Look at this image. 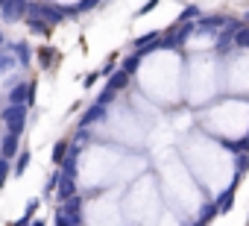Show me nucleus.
Wrapping results in <instances>:
<instances>
[{"label":"nucleus","mask_w":249,"mask_h":226,"mask_svg":"<svg viewBox=\"0 0 249 226\" xmlns=\"http://www.w3.org/2000/svg\"><path fill=\"white\" fill-rule=\"evenodd\" d=\"M3 124H6V130L9 132H24V127H27V103H9L6 109H3Z\"/></svg>","instance_id":"f257e3e1"},{"label":"nucleus","mask_w":249,"mask_h":226,"mask_svg":"<svg viewBox=\"0 0 249 226\" xmlns=\"http://www.w3.org/2000/svg\"><path fill=\"white\" fill-rule=\"evenodd\" d=\"M27 9H30V0H3V6H0V18H3L6 24H15V21L27 18Z\"/></svg>","instance_id":"f03ea898"},{"label":"nucleus","mask_w":249,"mask_h":226,"mask_svg":"<svg viewBox=\"0 0 249 226\" xmlns=\"http://www.w3.org/2000/svg\"><path fill=\"white\" fill-rule=\"evenodd\" d=\"M240 27H243L240 21H229V18H226L223 30H220V36H217V53H220V56H226V53L234 50V33H237Z\"/></svg>","instance_id":"7ed1b4c3"},{"label":"nucleus","mask_w":249,"mask_h":226,"mask_svg":"<svg viewBox=\"0 0 249 226\" xmlns=\"http://www.w3.org/2000/svg\"><path fill=\"white\" fill-rule=\"evenodd\" d=\"M27 12H36L38 18H44L47 24H62L65 18H68V9H62V6H53V3H30V9Z\"/></svg>","instance_id":"20e7f679"},{"label":"nucleus","mask_w":249,"mask_h":226,"mask_svg":"<svg viewBox=\"0 0 249 226\" xmlns=\"http://www.w3.org/2000/svg\"><path fill=\"white\" fill-rule=\"evenodd\" d=\"M191 33H194V24H191V21H182V30L161 36V50H179V47L188 41V36H191Z\"/></svg>","instance_id":"39448f33"},{"label":"nucleus","mask_w":249,"mask_h":226,"mask_svg":"<svg viewBox=\"0 0 249 226\" xmlns=\"http://www.w3.org/2000/svg\"><path fill=\"white\" fill-rule=\"evenodd\" d=\"M240 176H243V173H234V182H231L220 197H217V203H214V206H217V214L231 211V206H234V194H237V185H240Z\"/></svg>","instance_id":"423d86ee"},{"label":"nucleus","mask_w":249,"mask_h":226,"mask_svg":"<svg viewBox=\"0 0 249 226\" xmlns=\"http://www.w3.org/2000/svg\"><path fill=\"white\" fill-rule=\"evenodd\" d=\"M33 100H36V82H21V85H15L9 91V103H27V106H33Z\"/></svg>","instance_id":"0eeeda50"},{"label":"nucleus","mask_w":249,"mask_h":226,"mask_svg":"<svg viewBox=\"0 0 249 226\" xmlns=\"http://www.w3.org/2000/svg\"><path fill=\"white\" fill-rule=\"evenodd\" d=\"M132 47L144 56V53H150V50H159L161 47V33H144V36H138L135 41H132Z\"/></svg>","instance_id":"6e6552de"},{"label":"nucleus","mask_w":249,"mask_h":226,"mask_svg":"<svg viewBox=\"0 0 249 226\" xmlns=\"http://www.w3.org/2000/svg\"><path fill=\"white\" fill-rule=\"evenodd\" d=\"M103 115H106V106H103V103H94V106L85 109V115L79 118V127H91V124L103 121Z\"/></svg>","instance_id":"1a4fd4ad"},{"label":"nucleus","mask_w":249,"mask_h":226,"mask_svg":"<svg viewBox=\"0 0 249 226\" xmlns=\"http://www.w3.org/2000/svg\"><path fill=\"white\" fill-rule=\"evenodd\" d=\"M129 85V74L126 71H111L108 74V82H106V88H111V91H123V88H126Z\"/></svg>","instance_id":"9d476101"},{"label":"nucleus","mask_w":249,"mask_h":226,"mask_svg":"<svg viewBox=\"0 0 249 226\" xmlns=\"http://www.w3.org/2000/svg\"><path fill=\"white\" fill-rule=\"evenodd\" d=\"M56 191H59V200H68V197H73V194H76V179H73V176H65V173H59V185H56Z\"/></svg>","instance_id":"9b49d317"},{"label":"nucleus","mask_w":249,"mask_h":226,"mask_svg":"<svg viewBox=\"0 0 249 226\" xmlns=\"http://www.w3.org/2000/svg\"><path fill=\"white\" fill-rule=\"evenodd\" d=\"M18 141H21L18 132H6L3 144H0V156H3V159H12V156L18 153Z\"/></svg>","instance_id":"f8f14e48"},{"label":"nucleus","mask_w":249,"mask_h":226,"mask_svg":"<svg viewBox=\"0 0 249 226\" xmlns=\"http://www.w3.org/2000/svg\"><path fill=\"white\" fill-rule=\"evenodd\" d=\"M223 24H226V18H199L196 30L199 33H214V30H223Z\"/></svg>","instance_id":"ddd939ff"},{"label":"nucleus","mask_w":249,"mask_h":226,"mask_svg":"<svg viewBox=\"0 0 249 226\" xmlns=\"http://www.w3.org/2000/svg\"><path fill=\"white\" fill-rule=\"evenodd\" d=\"M56 223L59 226H79L82 223V214H68V211H62V206L56 208Z\"/></svg>","instance_id":"4468645a"},{"label":"nucleus","mask_w":249,"mask_h":226,"mask_svg":"<svg viewBox=\"0 0 249 226\" xmlns=\"http://www.w3.org/2000/svg\"><path fill=\"white\" fill-rule=\"evenodd\" d=\"M27 27H30L33 33H47V21L38 18L36 12H27Z\"/></svg>","instance_id":"2eb2a0df"},{"label":"nucleus","mask_w":249,"mask_h":226,"mask_svg":"<svg viewBox=\"0 0 249 226\" xmlns=\"http://www.w3.org/2000/svg\"><path fill=\"white\" fill-rule=\"evenodd\" d=\"M9 50L18 56V62H21V65H30V47H27L24 41H18V44H9Z\"/></svg>","instance_id":"dca6fc26"},{"label":"nucleus","mask_w":249,"mask_h":226,"mask_svg":"<svg viewBox=\"0 0 249 226\" xmlns=\"http://www.w3.org/2000/svg\"><path fill=\"white\" fill-rule=\"evenodd\" d=\"M30 162H33L30 150H21V153H18V162H15V176H24V170L30 168Z\"/></svg>","instance_id":"f3484780"},{"label":"nucleus","mask_w":249,"mask_h":226,"mask_svg":"<svg viewBox=\"0 0 249 226\" xmlns=\"http://www.w3.org/2000/svg\"><path fill=\"white\" fill-rule=\"evenodd\" d=\"M15 68V53L6 47L3 53H0V74H6V71H12Z\"/></svg>","instance_id":"a211bd4d"},{"label":"nucleus","mask_w":249,"mask_h":226,"mask_svg":"<svg viewBox=\"0 0 249 226\" xmlns=\"http://www.w3.org/2000/svg\"><path fill=\"white\" fill-rule=\"evenodd\" d=\"M220 144H223L226 150H234V153H243V150H249V135H246V138H240V141H226V138H220Z\"/></svg>","instance_id":"6ab92c4d"},{"label":"nucleus","mask_w":249,"mask_h":226,"mask_svg":"<svg viewBox=\"0 0 249 226\" xmlns=\"http://www.w3.org/2000/svg\"><path fill=\"white\" fill-rule=\"evenodd\" d=\"M68 150H71L68 141H56V147H53V165H62V159L68 156Z\"/></svg>","instance_id":"aec40b11"},{"label":"nucleus","mask_w":249,"mask_h":226,"mask_svg":"<svg viewBox=\"0 0 249 226\" xmlns=\"http://www.w3.org/2000/svg\"><path fill=\"white\" fill-rule=\"evenodd\" d=\"M217 217V206L214 203H208V206H202V211H199V220L196 223H211Z\"/></svg>","instance_id":"412c9836"},{"label":"nucleus","mask_w":249,"mask_h":226,"mask_svg":"<svg viewBox=\"0 0 249 226\" xmlns=\"http://www.w3.org/2000/svg\"><path fill=\"white\" fill-rule=\"evenodd\" d=\"M138 65H141V53H135V56H126V59H123V71H126L129 76L138 71Z\"/></svg>","instance_id":"4be33fe9"},{"label":"nucleus","mask_w":249,"mask_h":226,"mask_svg":"<svg viewBox=\"0 0 249 226\" xmlns=\"http://www.w3.org/2000/svg\"><path fill=\"white\" fill-rule=\"evenodd\" d=\"M234 47H249V27H240L234 33Z\"/></svg>","instance_id":"5701e85b"},{"label":"nucleus","mask_w":249,"mask_h":226,"mask_svg":"<svg viewBox=\"0 0 249 226\" xmlns=\"http://www.w3.org/2000/svg\"><path fill=\"white\" fill-rule=\"evenodd\" d=\"M97 3H100V0H79L73 9H68V15H73V12H88V9H94Z\"/></svg>","instance_id":"b1692460"},{"label":"nucleus","mask_w":249,"mask_h":226,"mask_svg":"<svg viewBox=\"0 0 249 226\" xmlns=\"http://www.w3.org/2000/svg\"><path fill=\"white\" fill-rule=\"evenodd\" d=\"M36 211H38V200H36V197H33V200H30V203H27V208H24V217H21V223H30V220H33V214H36Z\"/></svg>","instance_id":"393cba45"},{"label":"nucleus","mask_w":249,"mask_h":226,"mask_svg":"<svg viewBox=\"0 0 249 226\" xmlns=\"http://www.w3.org/2000/svg\"><path fill=\"white\" fill-rule=\"evenodd\" d=\"M246 170H249V153L243 150V153L237 156V173H246Z\"/></svg>","instance_id":"a878e982"},{"label":"nucleus","mask_w":249,"mask_h":226,"mask_svg":"<svg viewBox=\"0 0 249 226\" xmlns=\"http://www.w3.org/2000/svg\"><path fill=\"white\" fill-rule=\"evenodd\" d=\"M6 176H9V159H3V156H0V188H3Z\"/></svg>","instance_id":"bb28decb"},{"label":"nucleus","mask_w":249,"mask_h":226,"mask_svg":"<svg viewBox=\"0 0 249 226\" xmlns=\"http://www.w3.org/2000/svg\"><path fill=\"white\" fill-rule=\"evenodd\" d=\"M196 15H199V9H196V6H188V9L179 15V24H182V21H194Z\"/></svg>","instance_id":"cd10ccee"},{"label":"nucleus","mask_w":249,"mask_h":226,"mask_svg":"<svg viewBox=\"0 0 249 226\" xmlns=\"http://www.w3.org/2000/svg\"><path fill=\"white\" fill-rule=\"evenodd\" d=\"M114 94H117V91H111V88H103V94L97 97V103H103V106H106V103H111V100H114Z\"/></svg>","instance_id":"c85d7f7f"},{"label":"nucleus","mask_w":249,"mask_h":226,"mask_svg":"<svg viewBox=\"0 0 249 226\" xmlns=\"http://www.w3.org/2000/svg\"><path fill=\"white\" fill-rule=\"evenodd\" d=\"M91 141V132H88V127H79V132H76V144H88Z\"/></svg>","instance_id":"c756f323"},{"label":"nucleus","mask_w":249,"mask_h":226,"mask_svg":"<svg viewBox=\"0 0 249 226\" xmlns=\"http://www.w3.org/2000/svg\"><path fill=\"white\" fill-rule=\"evenodd\" d=\"M159 3H161V0H147V3H144V6L138 9V15H147V12H153V9H156Z\"/></svg>","instance_id":"7c9ffc66"},{"label":"nucleus","mask_w":249,"mask_h":226,"mask_svg":"<svg viewBox=\"0 0 249 226\" xmlns=\"http://www.w3.org/2000/svg\"><path fill=\"white\" fill-rule=\"evenodd\" d=\"M111 71H114V59H106V65L100 68V76H108Z\"/></svg>","instance_id":"2f4dec72"},{"label":"nucleus","mask_w":249,"mask_h":226,"mask_svg":"<svg viewBox=\"0 0 249 226\" xmlns=\"http://www.w3.org/2000/svg\"><path fill=\"white\" fill-rule=\"evenodd\" d=\"M56 185H59V173H50V179H47V191H56Z\"/></svg>","instance_id":"473e14b6"},{"label":"nucleus","mask_w":249,"mask_h":226,"mask_svg":"<svg viewBox=\"0 0 249 226\" xmlns=\"http://www.w3.org/2000/svg\"><path fill=\"white\" fill-rule=\"evenodd\" d=\"M94 79H97V74H88V76H82V85H85V88H91V85H94Z\"/></svg>","instance_id":"72a5a7b5"},{"label":"nucleus","mask_w":249,"mask_h":226,"mask_svg":"<svg viewBox=\"0 0 249 226\" xmlns=\"http://www.w3.org/2000/svg\"><path fill=\"white\" fill-rule=\"evenodd\" d=\"M3 44H6V41H3V36H0V47H3Z\"/></svg>","instance_id":"f704fd0d"},{"label":"nucleus","mask_w":249,"mask_h":226,"mask_svg":"<svg viewBox=\"0 0 249 226\" xmlns=\"http://www.w3.org/2000/svg\"><path fill=\"white\" fill-rule=\"evenodd\" d=\"M243 21H246V24H249V12H246V18H243Z\"/></svg>","instance_id":"c9c22d12"},{"label":"nucleus","mask_w":249,"mask_h":226,"mask_svg":"<svg viewBox=\"0 0 249 226\" xmlns=\"http://www.w3.org/2000/svg\"><path fill=\"white\" fill-rule=\"evenodd\" d=\"M0 6H3V0H0Z\"/></svg>","instance_id":"e433bc0d"}]
</instances>
